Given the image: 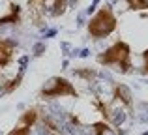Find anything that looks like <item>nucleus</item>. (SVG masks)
Wrapping results in <instances>:
<instances>
[{
	"label": "nucleus",
	"instance_id": "nucleus-1",
	"mask_svg": "<svg viewBox=\"0 0 148 135\" xmlns=\"http://www.w3.org/2000/svg\"><path fill=\"white\" fill-rule=\"evenodd\" d=\"M133 53H131V45L127 41H114L112 45H109L105 51H101L96 56V62L103 68H112L114 71L127 75L133 71V60H131Z\"/></svg>",
	"mask_w": 148,
	"mask_h": 135
},
{
	"label": "nucleus",
	"instance_id": "nucleus-2",
	"mask_svg": "<svg viewBox=\"0 0 148 135\" xmlns=\"http://www.w3.org/2000/svg\"><path fill=\"white\" fill-rule=\"evenodd\" d=\"M118 28V17L111 4H103L90 19L86 25V32L92 40H105Z\"/></svg>",
	"mask_w": 148,
	"mask_h": 135
},
{
	"label": "nucleus",
	"instance_id": "nucleus-3",
	"mask_svg": "<svg viewBox=\"0 0 148 135\" xmlns=\"http://www.w3.org/2000/svg\"><path fill=\"white\" fill-rule=\"evenodd\" d=\"M41 99H56V98H79V90L69 79L60 75L49 77L40 88Z\"/></svg>",
	"mask_w": 148,
	"mask_h": 135
},
{
	"label": "nucleus",
	"instance_id": "nucleus-4",
	"mask_svg": "<svg viewBox=\"0 0 148 135\" xmlns=\"http://www.w3.org/2000/svg\"><path fill=\"white\" fill-rule=\"evenodd\" d=\"M112 99L118 101L122 107H126L127 111H133V92L127 84L124 83H114L112 84Z\"/></svg>",
	"mask_w": 148,
	"mask_h": 135
},
{
	"label": "nucleus",
	"instance_id": "nucleus-5",
	"mask_svg": "<svg viewBox=\"0 0 148 135\" xmlns=\"http://www.w3.org/2000/svg\"><path fill=\"white\" fill-rule=\"evenodd\" d=\"M15 51H17V41L10 40V38H2L0 40V69L8 68L15 58Z\"/></svg>",
	"mask_w": 148,
	"mask_h": 135
},
{
	"label": "nucleus",
	"instance_id": "nucleus-6",
	"mask_svg": "<svg viewBox=\"0 0 148 135\" xmlns=\"http://www.w3.org/2000/svg\"><path fill=\"white\" fill-rule=\"evenodd\" d=\"M21 23H23V8L19 6L17 2H10L8 13L0 15V28H2V26H8V25L19 26Z\"/></svg>",
	"mask_w": 148,
	"mask_h": 135
},
{
	"label": "nucleus",
	"instance_id": "nucleus-7",
	"mask_svg": "<svg viewBox=\"0 0 148 135\" xmlns=\"http://www.w3.org/2000/svg\"><path fill=\"white\" fill-rule=\"evenodd\" d=\"M26 10H28V15L34 21V25L41 26L45 17V10H47V0H26Z\"/></svg>",
	"mask_w": 148,
	"mask_h": 135
},
{
	"label": "nucleus",
	"instance_id": "nucleus-8",
	"mask_svg": "<svg viewBox=\"0 0 148 135\" xmlns=\"http://www.w3.org/2000/svg\"><path fill=\"white\" fill-rule=\"evenodd\" d=\"M25 64H26V58H23V68L17 71V75L13 77V79H10L8 83H4L2 84V94H11V92H15L19 86H21V83H23V79H25Z\"/></svg>",
	"mask_w": 148,
	"mask_h": 135
},
{
	"label": "nucleus",
	"instance_id": "nucleus-9",
	"mask_svg": "<svg viewBox=\"0 0 148 135\" xmlns=\"http://www.w3.org/2000/svg\"><path fill=\"white\" fill-rule=\"evenodd\" d=\"M38 120H40V111H38V107H28L26 111H23V114L19 116V122H17V124L34 128V126L38 124Z\"/></svg>",
	"mask_w": 148,
	"mask_h": 135
},
{
	"label": "nucleus",
	"instance_id": "nucleus-10",
	"mask_svg": "<svg viewBox=\"0 0 148 135\" xmlns=\"http://www.w3.org/2000/svg\"><path fill=\"white\" fill-rule=\"evenodd\" d=\"M73 75L79 77V79H83L84 83H92V81L98 77V71H96L94 68H88V66H83V68H77L73 69Z\"/></svg>",
	"mask_w": 148,
	"mask_h": 135
},
{
	"label": "nucleus",
	"instance_id": "nucleus-11",
	"mask_svg": "<svg viewBox=\"0 0 148 135\" xmlns=\"http://www.w3.org/2000/svg\"><path fill=\"white\" fill-rule=\"evenodd\" d=\"M92 130H94V135H118L116 130L112 128L109 122H105V120L94 122V124H92Z\"/></svg>",
	"mask_w": 148,
	"mask_h": 135
},
{
	"label": "nucleus",
	"instance_id": "nucleus-12",
	"mask_svg": "<svg viewBox=\"0 0 148 135\" xmlns=\"http://www.w3.org/2000/svg\"><path fill=\"white\" fill-rule=\"evenodd\" d=\"M94 107L99 111V114L103 116V120L105 122H109V124H112V113H111V109H109V105L103 101V99H99V98H96L94 99Z\"/></svg>",
	"mask_w": 148,
	"mask_h": 135
},
{
	"label": "nucleus",
	"instance_id": "nucleus-13",
	"mask_svg": "<svg viewBox=\"0 0 148 135\" xmlns=\"http://www.w3.org/2000/svg\"><path fill=\"white\" fill-rule=\"evenodd\" d=\"M68 6H69V0H53V4H51V15L53 17H62L68 11Z\"/></svg>",
	"mask_w": 148,
	"mask_h": 135
},
{
	"label": "nucleus",
	"instance_id": "nucleus-14",
	"mask_svg": "<svg viewBox=\"0 0 148 135\" xmlns=\"http://www.w3.org/2000/svg\"><path fill=\"white\" fill-rule=\"evenodd\" d=\"M130 11H148V0H124Z\"/></svg>",
	"mask_w": 148,
	"mask_h": 135
},
{
	"label": "nucleus",
	"instance_id": "nucleus-15",
	"mask_svg": "<svg viewBox=\"0 0 148 135\" xmlns=\"http://www.w3.org/2000/svg\"><path fill=\"white\" fill-rule=\"evenodd\" d=\"M30 133H32V128H28V126H21V124H17L13 130L8 132V135H30Z\"/></svg>",
	"mask_w": 148,
	"mask_h": 135
},
{
	"label": "nucleus",
	"instance_id": "nucleus-16",
	"mask_svg": "<svg viewBox=\"0 0 148 135\" xmlns=\"http://www.w3.org/2000/svg\"><path fill=\"white\" fill-rule=\"evenodd\" d=\"M141 58H143V68H141V73L148 75V47L141 53Z\"/></svg>",
	"mask_w": 148,
	"mask_h": 135
},
{
	"label": "nucleus",
	"instance_id": "nucleus-17",
	"mask_svg": "<svg viewBox=\"0 0 148 135\" xmlns=\"http://www.w3.org/2000/svg\"><path fill=\"white\" fill-rule=\"evenodd\" d=\"M41 51H43V45H38V47H36V53H34V55H36V56L43 55V53H41Z\"/></svg>",
	"mask_w": 148,
	"mask_h": 135
},
{
	"label": "nucleus",
	"instance_id": "nucleus-18",
	"mask_svg": "<svg viewBox=\"0 0 148 135\" xmlns=\"http://www.w3.org/2000/svg\"><path fill=\"white\" fill-rule=\"evenodd\" d=\"M141 17H143V19H148V11H143V13H141Z\"/></svg>",
	"mask_w": 148,
	"mask_h": 135
},
{
	"label": "nucleus",
	"instance_id": "nucleus-19",
	"mask_svg": "<svg viewBox=\"0 0 148 135\" xmlns=\"http://www.w3.org/2000/svg\"><path fill=\"white\" fill-rule=\"evenodd\" d=\"M145 135H148V133H145Z\"/></svg>",
	"mask_w": 148,
	"mask_h": 135
}]
</instances>
